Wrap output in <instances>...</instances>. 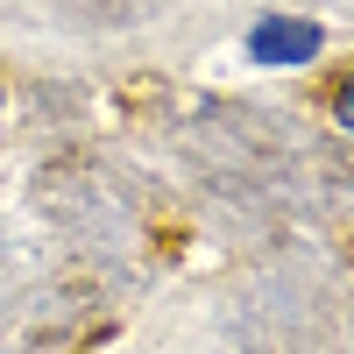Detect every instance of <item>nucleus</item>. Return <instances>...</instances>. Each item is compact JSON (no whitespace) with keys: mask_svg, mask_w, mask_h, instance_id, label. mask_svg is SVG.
<instances>
[{"mask_svg":"<svg viewBox=\"0 0 354 354\" xmlns=\"http://www.w3.org/2000/svg\"><path fill=\"white\" fill-rule=\"evenodd\" d=\"M248 57L255 64H305V57H319V21L305 15H270L248 28Z\"/></svg>","mask_w":354,"mask_h":354,"instance_id":"f257e3e1","label":"nucleus"},{"mask_svg":"<svg viewBox=\"0 0 354 354\" xmlns=\"http://www.w3.org/2000/svg\"><path fill=\"white\" fill-rule=\"evenodd\" d=\"M333 121H340V128L354 135V64H347V78L333 85Z\"/></svg>","mask_w":354,"mask_h":354,"instance_id":"f03ea898","label":"nucleus"}]
</instances>
